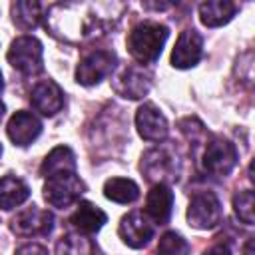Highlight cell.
Listing matches in <instances>:
<instances>
[{
  "label": "cell",
  "instance_id": "7c38bea8",
  "mask_svg": "<svg viewBox=\"0 0 255 255\" xmlns=\"http://www.w3.org/2000/svg\"><path fill=\"white\" fill-rule=\"evenodd\" d=\"M135 128L137 133L147 139V141H161L167 135V120L165 116L153 106V104H143L135 112Z\"/></svg>",
  "mask_w": 255,
  "mask_h": 255
},
{
  "label": "cell",
  "instance_id": "ba28073f",
  "mask_svg": "<svg viewBox=\"0 0 255 255\" xmlns=\"http://www.w3.org/2000/svg\"><path fill=\"white\" fill-rule=\"evenodd\" d=\"M118 233L122 237V241L131 247V249H141L145 247L151 237H153V221L139 211H131L128 215L122 217Z\"/></svg>",
  "mask_w": 255,
  "mask_h": 255
},
{
  "label": "cell",
  "instance_id": "cb8c5ba5",
  "mask_svg": "<svg viewBox=\"0 0 255 255\" xmlns=\"http://www.w3.org/2000/svg\"><path fill=\"white\" fill-rule=\"evenodd\" d=\"M233 209L235 215L245 223V225H253L255 223V197L251 189L239 191L233 197Z\"/></svg>",
  "mask_w": 255,
  "mask_h": 255
},
{
  "label": "cell",
  "instance_id": "8992f818",
  "mask_svg": "<svg viewBox=\"0 0 255 255\" xmlns=\"http://www.w3.org/2000/svg\"><path fill=\"white\" fill-rule=\"evenodd\" d=\"M116 54L108 50H94L86 54L76 66V82L82 86H96L106 80L116 68Z\"/></svg>",
  "mask_w": 255,
  "mask_h": 255
},
{
  "label": "cell",
  "instance_id": "8fae6325",
  "mask_svg": "<svg viewBox=\"0 0 255 255\" xmlns=\"http://www.w3.org/2000/svg\"><path fill=\"white\" fill-rule=\"evenodd\" d=\"M203 54V40L195 30H183L171 52V66L179 70L193 68Z\"/></svg>",
  "mask_w": 255,
  "mask_h": 255
},
{
  "label": "cell",
  "instance_id": "277c9868",
  "mask_svg": "<svg viewBox=\"0 0 255 255\" xmlns=\"http://www.w3.org/2000/svg\"><path fill=\"white\" fill-rule=\"evenodd\" d=\"M84 191H86V185L76 175V171L48 177L44 183V199L52 207H60V209H66L72 203H76Z\"/></svg>",
  "mask_w": 255,
  "mask_h": 255
},
{
  "label": "cell",
  "instance_id": "5bb4252c",
  "mask_svg": "<svg viewBox=\"0 0 255 255\" xmlns=\"http://www.w3.org/2000/svg\"><path fill=\"white\" fill-rule=\"evenodd\" d=\"M6 131L14 145L24 147V145H30L42 133V122L32 112L20 110L10 118Z\"/></svg>",
  "mask_w": 255,
  "mask_h": 255
},
{
  "label": "cell",
  "instance_id": "484cf974",
  "mask_svg": "<svg viewBox=\"0 0 255 255\" xmlns=\"http://www.w3.org/2000/svg\"><path fill=\"white\" fill-rule=\"evenodd\" d=\"M14 255H48V251H46V247H42L38 243H26V245L18 247Z\"/></svg>",
  "mask_w": 255,
  "mask_h": 255
},
{
  "label": "cell",
  "instance_id": "4dcf8cb0",
  "mask_svg": "<svg viewBox=\"0 0 255 255\" xmlns=\"http://www.w3.org/2000/svg\"><path fill=\"white\" fill-rule=\"evenodd\" d=\"M0 157H2V145H0Z\"/></svg>",
  "mask_w": 255,
  "mask_h": 255
},
{
  "label": "cell",
  "instance_id": "ffe728a7",
  "mask_svg": "<svg viewBox=\"0 0 255 255\" xmlns=\"http://www.w3.org/2000/svg\"><path fill=\"white\" fill-rule=\"evenodd\" d=\"M12 12V20L18 28L22 30H32L40 24V20L44 18V6L36 0H16L10 6Z\"/></svg>",
  "mask_w": 255,
  "mask_h": 255
},
{
  "label": "cell",
  "instance_id": "e0dca14e",
  "mask_svg": "<svg viewBox=\"0 0 255 255\" xmlns=\"http://www.w3.org/2000/svg\"><path fill=\"white\" fill-rule=\"evenodd\" d=\"M237 12V6L229 0H207L199 4V20L207 28L227 24Z\"/></svg>",
  "mask_w": 255,
  "mask_h": 255
},
{
  "label": "cell",
  "instance_id": "d6986e66",
  "mask_svg": "<svg viewBox=\"0 0 255 255\" xmlns=\"http://www.w3.org/2000/svg\"><path fill=\"white\" fill-rule=\"evenodd\" d=\"M28 197H30V189L20 177H16V175L0 177V209L10 211V209L22 205Z\"/></svg>",
  "mask_w": 255,
  "mask_h": 255
},
{
  "label": "cell",
  "instance_id": "9a60e30c",
  "mask_svg": "<svg viewBox=\"0 0 255 255\" xmlns=\"http://www.w3.org/2000/svg\"><path fill=\"white\" fill-rule=\"evenodd\" d=\"M171 207H173V191L165 183H155L145 197V215L153 223L161 225L169 219Z\"/></svg>",
  "mask_w": 255,
  "mask_h": 255
},
{
  "label": "cell",
  "instance_id": "f1b7e54d",
  "mask_svg": "<svg viewBox=\"0 0 255 255\" xmlns=\"http://www.w3.org/2000/svg\"><path fill=\"white\" fill-rule=\"evenodd\" d=\"M4 110H6V108H4V104L0 102V122H2V118H4Z\"/></svg>",
  "mask_w": 255,
  "mask_h": 255
},
{
  "label": "cell",
  "instance_id": "9c48e42d",
  "mask_svg": "<svg viewBox=\"0 0 255 255\" xmlns=\"http://www.w3.org/2000/svg\"><path fill=\"white\" fill-rule=\"evenodd\" d=\"M114 90L128 100H139L143 96H147L149 88H151V78L149 74L139 68V66H126L122 68L114 80H112Z\"/></svg>",
  "mask_w": 255,
  "mask_h": 255
},
{
  "label": "cell",
  "instance_id": "44dd1931",
  "mask_svg": "<svg viewBox=\"0 0 255 255\" xmlns=\"http://www.w3.org/2000/svg\"><path fill=\"white\" fill-rule=\"evenodd\" d=\"M141 169L147 173V177H155L159 179V183H163L165 177H175L173 175V159L167 157V153L163 149H151L149 153H145L143 161H141Z\"/></svg>",
  "mask_w": 255,
  "mask_h": 255
},
{
  "label": "cell",
  "instance_id": "7a4b0ae2",
  "mask_svg": "<svg viewBox=\"0 0 255 255\" xmlns=\"http://www.w3.org/2000/svg\"><path fill=\"white\" fill-rule=\"evenodd\" d=\"M167 36H169L167 26L159 22H141L131 28L128 36V50L135 62L151 64L159 58Z\"/></svg>",
  "mask_w": 255,
  "mask_h": 255
},
{
  "label": "cell",
  "instance_id": "d4e9b609",
  "mask_svg": "<svg viewBox=\"0 0 255 255\" xmlns=\"http://www.w3.org/2000/svg\"><path fill=\"white\" fill-rule=\"evenodd\" d=\"M187 251H189L187 241L175 231L163 233L159 243H157V253L159 255H187Z\"/></svg>",
  "mask_w": 255,
  "mask_h": 255
},
{
  "label": "cell",
  "instance_id": "5b68a950",
  "mask_svg": "<svg viewBox=\"0 0 255 255\" xmlns=\"http://www.w3.org/2000/svg\"><path fill=\"white\" fill-rule=\"evenodd\" d=\"M221 203L213 191H197L187 205V221L195 229H213L221 221Z\"/></svg>",
  "mask_w": 255,
  "mask_h": 255
},
{
  "label": "cell",
  "instance_id": "30bf717a",
  "mask_svg": "<svg viewBox=\"0 0 255 255\" xmlns=\"http://www.w3.org/2000/svg\"><path fill=\"white\" fill-rule=\"evenodd\" d=\"M12 231L22 237H36V235H48L54 227V217L50 211L40 209L36 205L22 209L16 213V217L10 223Z\"/></svg>",
  "mask_w": 255,
  "mask_h": 255
},
{
  "label": "cell",
  "instance_id": "ac0fdd59",
  "mask_svg": "<svg viewBox=\"0 0 255 255\" xmlns=\"http://www.w3.org/2000/svg\"><path fill=\"white\" fill-rule=\"evenodd\" d=\"M72 171H76V157H74V151L68 145L54 147L44 157V161L40 165V173L46 179L54 177V175H60V173H72Z\"/></svg>",
  "mask_w": 255,
  "mask_h": 255
},
{
  "label": "cell",
  "instance_id": "4316f807",
  "mask_svg": "<svg viewBox=\"0 0 255 255\" xmlns=\"http://www.w3.org/2000/svg\"><path fill=\"white\" fill-rule=\"evenodd\" d=\"M203 255H231V251H229L227 245H213V247H209Z\"/></svg>",
  "mask_w": 255,
  "mask_h": 255
},
{
  "label": "cell",
  "instance_id": "4fadbf2b",
  "mask_svg": "<svg viewBox=\"0 0 255 255\" xmlns=\"http://www.w3.org/2000/svg\"><path fill=\"white\" fill-rule=\"evenodd\" d=\"M30 102L42 116H56L64 108V92L54 80H42L32 88Z\"/></svg>",
  "mask_w": 255,
  "mask_h": 255
},
{
  "label": "cell",
  "instance_id": "6da1fadb",
  "mask_svg": "<svg viewBox=\"0 0 255 255\" xmlns=\"http://www.w3.org/2000/svg\"><path fill=\"white\" fill-rule=\"evenodd\" d=\"M110 4L92 2H66L54 4L46 12V26L50 32L66 42H84L98 38L110 26L114 14L104 12Z\"/></svg>",
  "mask_w": 255,
  "mask_h": 255
},
{
  "label": "cell",
  "instance_id": "83f0119b",
  "mask_svg": "<svg viewBox=\"0 0 255 255\" xmlns=\"http://www.w3.org/2000/svg\"><path fill=\"white\" fill-rule=\"evenodd\" d=\"M245 255H253V239L247 241V245H245Z\"/></svg>",
  "mask_w": 255,
  "mask_h": 255
},
{
  "label": "cell",
  "instance_id": "603a6c76",
  "mask_svg": "<svg viewBox=\"0 0 255 255\" xmlns=\"http://www.w3.org/2000/svg\"><path fill=\"white\" fill-rule=\"evenodd\" d=\"M94 245L84 233H68L56 245V255H92Z\"/></svg>",
  "mask_w": 255,
  "mask_h": 255
},
{
  "label": "cell",
  "instance_id": "2e32d148",
  "mask_svg": "<svg viewBox=\"0 0 255 255\" xmlns=\"http://www.w3.org/2000/svg\"><path fill=\"white\" fill-rule=\"evenodd\" d=\"M106 221H108V215L90 201H80L76 211L70 217V223L78 229V233H84V235L98 233Z\"/></svg>",
  "mask_w": 255,
  "mask_h": 255
},
{
  "label": "cell",
  "instance_id": "52a82bcc",
  "mask_svg": "<svg viewBox=\"0 0 255 255\" xmlns=\"http://www.w3.org/2000/svg\"><path fill=\"white\" fill-rule=\"evenodd\" d=\"M203 169L211 175H227L237 163V149L229 139L213 137L203 149Z\"/></svg>",
  "mask_w": 255,
  "mask_h": 255
},
{
  "label": "cell",
  "instance_id": "3957f363",
  "mask_svg": "<svg viewBox=\"0 0 255 255\" xmlns=\"http://www.w3.org/2000/svg\"><path fill=\"white\" fill-rule=\"evenodd\" d=\"M42 44L34 36H20L8 48V62L14 70L24 76H34L42 72Z\"/></svg>",
  "mask_w": 255,
  "mask_h": 255
},
{
  "label": "cell",
  "instance_id": "f546056e",
  "mask_svg": "<svg viewBox=\"0 0 255 255\" xmlns=\"http://www.w3.org/2000/svg\"><path fill=\"white\" fill-rule=\"evenodd\" d=\"M2 88H4V82H2V72H0V92H2Z\"/></svg>",
  "mask_w": 255,
  "mask_h": 255
},
{
  "label": "cell",
  "instance_id": "7402d4cb",
  "mask_svg": "<svg viewBox=\"0 0 255 255\" xmlns=\"http://www.w3.org/2000/svg\"><path fill=\"white\" fill-rule=\"evenodd\" d=\"M104 195L116 203H133L139 197V187L131 179L112 177L104 183Z\"/></svg>",
  "mask_w": 255,
  "mask_h": 255
}]
</instances>
